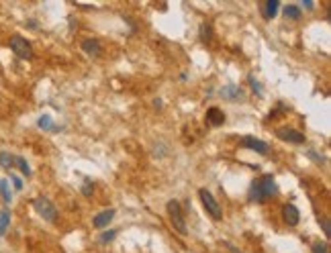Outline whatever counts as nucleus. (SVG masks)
Masks as SVG:
<instances>
[{"mask_svg": "<svg viewBox=\"0 0 331 253\" xmlns=\"http://www.w3.org/2000/svg\"><path fill=\"white\" fill-rule=\"evenodd\" d=\"M278 192V186H276V180L272 174H264L260 180H254V184L250 188V200L252 202H264L270 196H274Z\"/></svg>", "mask_w": 331, "mask_h": 253, "instance_id": "1", "label": "nucleus"}, {"mask_svg": "<svg viewBox=\"0 0 331 253\" xmlns=\"http://www.w3.org/2000/svg\"><path fill=\"white\" fill-rule=\"evenodd\" d=\"M166 210H168V215H170V222H172V227L180 233V235H186L188 229H186V221H184V213H182V206L180 202H176V200H170L168 204H166Z\"/></svg>", "mask_w": 331, "mask_h": 253, "instance_id": "2", "label": "nucleus"}, {"mask_svg": "<svg viewBox=\"0 0 331 253\" xmlns=\"http://www.w3.org/2000/svg\"><path fill=\"white\" fill-rule=\"evenodd\" d=\"M33 208L37 210V215L47 222H53L55 219H58V208H55L53 202L49 198H45V196H37V198L33 200Z\"/></svg>", "mask_w": 331, "mask_h": 253, "instance_id": "3", "label": "nucleus"}, {"mask_svg": "<svg viewBox=\"0 0 331 253\" xmlns=\"http://www.w3.org/2000/svg\"><path fill=\"white\" fill-rule=\"evenodd\" d=\"M8 45H10L12 51H15L17 58H21V60H31L33 58V47H31V43L25 37L12 35L10 41H8Z\"/></svg>", "mask_w": 331, "mask_h": 253, "instance_id": "4", "label": "nucleus"}, {"mask_svg": "<svg viewBox=\"0 0 331 253\" xmlns=\"http://www.w3.org/2000/svg\"><path fill=\"white\" fill-rule=\"evenodd\" d=\"M199 196H200V200H202V206L206 208V213H209L215 221H221V217H223V210H221L219 202L215 200V196L206 190V188H200L199 190Z\"/></svg>", "mask_w": 331, "mask_h": 253, "instance_id": "5", "label": "nucleus"}, {"mask_svg": "<svg viewBox=\"0 0 331 253\" xmlns=\"http://www.w3.org/2000/svg\"><path fill=\"white\" fill-rule=\"evenodd\" d=\"M276 137L282 139V141L295 143V145H298V143L305 141V135H302L300 131H297V129H288V126H280V129H276Z\"/></svg>", "mask_w": 331, "mask_h": 253, "instance_id": "6", "label": "nucleus"}, {"mask_svg": "<svg viewBox=\"0 0 331 253\" xmlns=\"http://www.w3.org/2000/svg\"><path fill=\"white\" fill-rule=\"evenodd\" d=\"M219 94L225 98V100H229V102H241L243 100V90L237 86V84H227V86H223L219 90Z\"/></svg>", "mask_w": 331, "mask_h": 253, "instance_id": "7", "label": "nucleus"}, {"mask_svg": "<svg viewBox=\"0 0 331 253\" xmlns=\"http://www.w3.org/2000/svg\"><path fill=\"white\" fill-rule=\"evenodd\" d=\"M239 145L243 149H252V151L260 153V156H266L268 153V143H264L262 139H256V137H243L239 141Z\"/></svg>", "mask_w": 331, "mask_h": 253, "instance_id": "8", "label": "nucleus"}, {"mask_svg": "<svg viewBox=\"0 0 331 253\" xmlns=\"http://www.w3.org/2000/svg\"><path fill=\"white\" fill-rule=\"evenodd\" d=\"M115 208H108V210H102V213H99L94 217V221H92V224L96 229H104V227H108V222L115 219Z\"/></svg>", "mask_w": 331, "mask_h": 253, "instance_id": "9", "label": "nucleus"}, {"mask_svg": "<svg viewBox=\"0 0 331 253\" xmlns=\"http://www.w3.org/2000/svg\"><path fill=\"white\" fill-rule=\"evenodd\" d=\"M282 217H284V221H286L288 227H295V224H298V221H300L298 208H297L295 204H286V206L282 208Z\"/></svg>", "mask_w": 331, "mask_h": 253, "instance_id": "10", "label": "nucleus"}, {"mask_svg": "<svg viewBox=\"0 0 331 253\" xmlns=\"http://www.w3.org/2000/svg\"><path fill=\"white\" fill-rule=\"evenodd\" d=\"M206 123L213 125V126H219V125H223L225 123V115H223V110L217 108V106H211L209 110H206Z\"/></svg>", "mask_w": 331, "mask_h": 253, "instance_id": "11", "label": "nucleus"}, {"mask_svg": "<svg viewBox=\"0 0 331 253\" xmlns=\"http://www.w3.org/2000/svg\"><path fill=\"white\" fill-rule=\"evenodd\" d=\"M82 51H84L86 55H92V58H96V55H100L102 47L99 43V39H84L82 41Z\"/></svg>", "mask_w": 331, "mask_h": 253, "instance_id": "12", "label": "nucleus"}, {"mask_svg": "<svg viewBox=\"0 0 331 253\" xmlns=\"http://www.w3.org/2000/svg\"><path fill=\"white\" fill-rule=\"evenodd\" d=\"M278 6H280L278 0H268V2L264 4V10H262V12H264L266 19H274L276 12H278Z\"/></svg>", "mask_w": 331, "mask_h": 253, "instance_id": "13", "label": "nucleus"}, {"mask_svg": "<svg viewBox=\"0 0 331 253\" xmlns=\"http://www.w3.org/2000/svg\"><path fill=\"white\" fill-rule=\"evenodd\" d=\"M0 196H2V200L4 204H10L12 202V192H10V184H8V180H0Z\"/></svg>", "mask_w": 331, "mask_h": 253, "instance_id": "14", "label": "nucleus"}, {"mask_svg": "<svg viewBox=\"0 0 331 253\" xmlns=\"http://www.w3.org/2000/svg\"><path fill=\"white\" fill-rule=\"evenodd\" d=\"M8 224H10V210L2 208L0 210V237L8 231Z\"/></svg>", "mask_w": 331, "mask_h": 253, "instance_id": "15", "label": "nucleus"}, {"mask_svg": "<svg viewBox=\"0 0 331 253\" xmlns=\"http://www.w3.org/2000/svg\"><path fill=\"white\" fill-rule=\"evenodd\" d=\"M0 165H2L4 170H12V167H15V156L8 151H0Z\"/></svg>", "mask_w": 331, "mask_h": 253, "instance_id": "16", "label": "nucleus"}, {"mask_svg": "<svg viewBox=\"0 0 331 253\" xmlns=\"http://www.w3.org/2000/svg\"><path fill=\"white\" fill-rule=\"evenodd\" d=\"M37 125H39V129H43V131H55V129H58V126L53 125V121H51V117H49V115L39 117Z\"/></svg>", "mask_w": 331, "mask_h": 253, "instance_id": "17", "label": "nucleus"}, {"mask_svg": "<svg viewBox=\"0 0 331 253\" xmlns=\"http://www.w3.org/2000/svg\"><path fill=\"white\" fill-rule=\"evenodd\" d=\"M15 165H19V170H21V174H23V176H27V178L31 176V167H29V163H27V159H25V158L17 156V158H15Z\"/></svg>", "mask_w": 331, "mask_h": 253, "instance_id": "18", "label": "nucleus"}, {"mask_svg": "<svg viewBox=\"0 0 331 253\" xmlns=\"http://www.w3.org/2000/svg\"><path fill=\"white\" fill-rule=\"evenodd\" d=\"M282 12H284V17H286V19H295V21H297V19H300V8H298V6H295V4L284 6V10H282Z\"/></svg>", "mask_w": 331, "mask_h": 253, "instance_id": "19", "label": "nucleus"}, {"mask_svg": "<svg viewBox=\"0 0 331 253\" xmlns=\"http://www.w3.org/2000/svg\"><path fill=\"white\" fill-rule=\"evenodd\" d=\"M313 253H329V245L317 241V243H313Z\"/></svg>", "mask_w": 331, "mask_h": 253, "instance_id": "20", "label": "nucleus"}, {"mask_svg": "<svg viewBox=\"0 0 331 253\" xmlns=\"http://www.w3.org/2000/svg\"><path fill=\"white\" fill-rule=\"evenodd\" d=\"M10 182H12V186H15V190H23V178L17 176V174H10Z\"/></svg>", "mask_w": 331, "mask_h": 253, "instance_id": "21", "label": "nucleus"}, {"mask_svg": "<svg viewBox=\"0 0 331 253\" xmlns=\"http://www.w3.org/2000/svg\"><path fill=\"white\" fill-rule=\"evenodd\" d=\"M250 84H252V90H254V92H258V96L264 94V90H262V86H260V82H258L254 76H250Z\"/></svg>", "mask_w": 331, "mask_h": 253, "instance_id": "22", "label": "nucleus"}, {"mask_svg": "<svg viewBox=\"0 0 331 253\" xmlns=\"http://www.w3.org/2000/svg\"><path fill=\"white\" fill-rule=\"evenodd\" d=\"M200 33H202V35H200L202 41H211V27H209V25H202V27H200Z\"/></svg>", "mask_w": 331, "mask_h": 253, "instance_id": "23", "label": "nucleus"}, {"mask_svg": "<svg viewBox=\"0 0 331 253\" xmlns=\"http://www.w3.org/2000/svg\"><path fill=\"white\" fill-rule=\"evenodd\" d=\"M115 235H117V231H108V233H104V235L100 237V241H102V243H106V241H113V239H115Z\"/></svg>", "mask_w": 331, "mask_h": 253, "instance_id": "24", "label": "nucleus"}, {"mask_svg": "<svg viewBox=\"0 0 331 253\" xmlns=\"http://www.w3.org/2000/svg\"><path fill=\"white\" fill-rule=\"evenodd\" d=\"M321 224H323V231H325V237H331V224L327 219H321Z\"/></svg>", "mask_w": 331, "mask_h": 253, "instance_id": "25", "label": "nucleus"}, {"mask_svg": "<svg viewBox=\"0 0 331 253\" xmlns=\"http://www.w3.org/2000/svg\"><path fill=\"white\" fill-rule=\"evenodd\" d=\"M307 156H309L311 159H315V161H323V158H321V156H317V153H315L313 149H309V151H307Z\"/></svg>", "mask_w": 331, "mask_h": 253, "instance_id": "26", "label": "nucleus"}, {"mask_svg": "<svg viewBox=\"0 0 331 253\" xmlns=\"http://www.w3.org/2000/svg\"><path fill=\"white\" fill-rule=\"evenodd\" d=\"M82 192H84L86 196H88V194L92 192V188H90V182H86V184H84V188H82Z\"/></svg>", "mask_w": 331, "mask_h": 253, "instance_id": "27", "label": "nucleus"}, {"mask_svg": "<svg viewBox=\"0 0 331 253\" xmlns=\"http://www.w3.org/2000/svg\"><path fill=\"white\" fill-rule=\"evenodd\" d=\"M223 245H225V247H227V249H229V251H231V253H239V251H237V249H235V247H233V245H231V243H227V241H225V243H223Z\"/></svg>", "mask_w": 331, "mask_h": 253, "instance_id": "28", "label": "nucleus"}, {"mask_svg": "<svg viewBox=\"0 0 331 253\" xmlns=\"http://www.w3.org/2000/svg\"><path fill=\"white\" fill-rule=\"evenodd\" d=\"M302 6H307V8H313V2H311V0H305V2H302Z\"/></svg>", "mask_w": 331, "mask_h": 253, "instance_id": "29", "label": "nucleus"}]
</instances>
